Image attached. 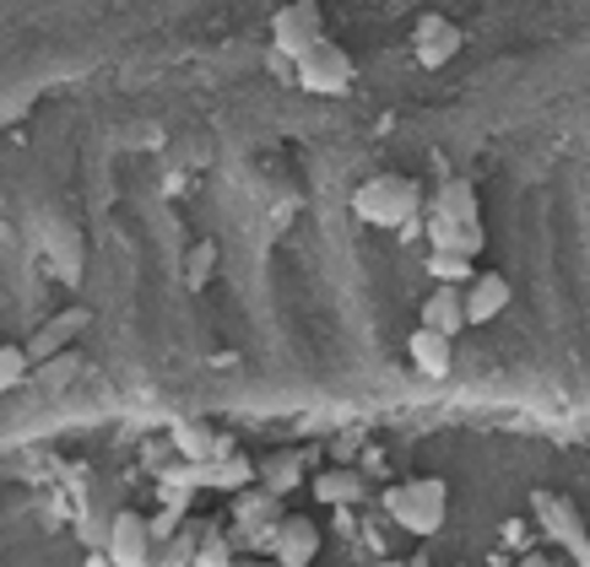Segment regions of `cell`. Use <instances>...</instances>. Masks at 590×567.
Segmentation results:
<instances>
[{
	"label": "cell",
	"instance_id": "cell-1",
	"mask_svg": "<svg viewBox=\"0 0 590 567\" xmlns=\"http://www.w3.org/2000/svg\"><path fill=\"white\" fill-rule=\"evenodd\" d=\"M380 503L407 535L428 540V535H439L444 514H450V486L439 482V476H422V482H407V486H384Z\"/></svg>",
	"mask_w": 590,
	"mask_h": 567
},
{
	"label": "cell",
	"instance_id": "cell-2",
	"mask_svg": "<svg viewBox=\"0 0 590 567\" xmlns=\"http://www.w3.org/2000/svg\"><path fill=\"white\" fill-rule=\"evenodd\" d=\"M418 205H422V190L407 173H380V179H369V184L352 190V211L369 227H407L418 216Z\"/></svg>",
	"mask_w": 590,
	"mask_h": 567
},
{
	"label": "cell",
	"instance_id": "cell-3",
	"mask_svg": "<svg viewBox=\"0 0 590 567\" xmlns=\"http://www.w3.org/2000/svg\"><path fill=\"white\" fill-rule=\"evenodd\" d=\"M326 39V17H320V0H288L277 17H271V49L282 60H303L314 43Z\"/></svg>",
	"mask_w": 590,
	"mask_h": 567
},
{
	"label": "cell",
	"instance_id": "cell-4",
	"mask_svg": "<svg viewBox=\"0 0 590 567\" xmlns=\"http://www.w3.org/2000/svg\"><path fill=\"white\" fill-rule=\"evenodd\" d=\"M293 81L303 87V92H314V98H341V92L352 87V54H347L341 43L320 39L293 65Z\"/></svg>",
	"mask_w": 590,
	"mask_h": 567
},
{
	"label": "cell",
	"instance_id": "cell-5",
	"mask_svg": "<svg viewBox=\"0 0 590 567\" xmlns=\"http://www.w3.org/2000/svg\"><path fill=\"white\" fill-rule=\"evenodd\" d=\"M531 503H537V519H542V529H548L552 540L569 546V557L580 567H590V535H586V525H580V514H574V503L558 497V492H537Z\"/></svg>",
	"mask_w": 590,
	"mask_h": 567
},
{
	"label": "cell",
	"instance_id": "cell-6",
	"mask_svg": "<svg viewBox=\"0 0 590 567\" xmlns=\"http://www.w3.org/2000/svg\"><path fill=\"white\" fill-rule=\"evenodd\" d=\"M103 557L114 567H152V535H147V519H141L136 508H120V514L109 519Z\"/></svg>",
	"mask_w": 590,
	"mask_h": 567
},
{
	"label": "cell",
	"instance_id": "cell-7",
	"mask_svg": "<svg viewBox=\"0 0 590 567\" xmlns=\"http://www.w3.org/2000/svg\"><path fill=\"white\" fill-rule=\"evenodd\" d=\"M320 459V448L303 444V448H277V454H266L260 465H254V476H260V486L271 492V497H288V492H298L303 486V476H309V465Z\"/></svg>",
	"mask_w": 590,
	"mask_h": 567
},
{
	"label": "cell",
	"instance_id": "cell-8",
	"mask_svg": "<svg viewBox=\"0 0 590 567\" xmlns=\"http://www.w3.org/2000/svg\"><path fill=\"white\" fill-rule=\"evenodd\" d=\"M412 49H418L422 65L433 71V65H444V60L461 54V28L450 17H439V11H422L418 28H412Z\"/></svg>",
	"mask_w": 590,
	"mask_h": 567
},
{
	"label": "cell",
	"instance_id": "cell-9",
	"mask_svg": "<svg viewBox=\"0 0 590 567\" xmlns=\"http://www.w3.org/2000/svg\"><path fill=\"white\" fill-rule=\"evenodd\" d=\"M320 557V529L314 519H303V514H282V525H277V546H271V563L277 567H309Z\"/></svg>",
	"mask_w": 590,
	"mask_h": 567
},
{
	"label": "cell",
	"instance_id": "cell-10",
	"mask_svg": "<svg viewBox=\"0 0 590 567\" xmlns=\"http://www.w3.org/2000/svg\"><path fill=\"white\" fill-rule=\"evenodd\" d=\"M509 297H514V286L499 276V271H482L477 282L461 292V303H466V324H488V320H499L509 308Z\"/></svg>",
	"mask_w": 590,
	"mask_h": 567
},
{
	"label": "cell",
	"instance_id": "cell-11",
	"mask_svg": "<svg viewBox=\"0 0 590 567\" xmlns=\"http://www.w3.org/2000/svg\"><path fill=\"white\" fill-rule=\"evenodd\" d=\"M407 357L418 367L422 378H450V363H456V346H450V335H439V330H412V341H407Z\"/></svg>",
	"mask_w": 590,
	"mask_h": 567
},
{
	"label": "cell",
	"instance_id": "cell-12",
	"mask_svg": "<svg viewBox=\"0 0 590 567\" xmlns=\"http://www.w3.org/2000/svg\"><path fill=\"white\" fill-rule=\"evenodd\" d=\"M77 330H87V308H66V314H54V320L28 341V363L39 367V363H49V357H60V352L71 346V335H77Z\"/></svg>",
	"mask_w": 590,
	"mask_h": 567
},
{
	"label": "cell",
	"instance_id": "cell-13",
	"mask_svg": "<svg viewBox=\"0 0 590 567\" xmlns=\"http://www.w3.org/2000/svg\"><path fill=\"white\" fill-rule=\"evenodd\" d=\"M466 286H433L428 303H422V330H439V335H461L466 330V303H461Z\"/></svg>",
	"mask_w": 590,
	"mask_h": 567
},
{
	"label": "cell",
	"instance_id": "cell-14",
	"mask_svg": "<svg viewBox=\"0 0 590 567\" xmlns=\"http://www.w3.org/2000/svg\"><path fill=\"white\" fill-rule=\"evenodd\" d=\"M282 497H271L266 486H244V492H233V525L239 529H271L282 525Z\"/></svg>",
	"mask_w": 590,
	"mask_h": 567
},
{
	"label": "cell",
	"instance_id": "cell-15",
	"mask_svg": "<svg viewBox=\"0 0 590 567\" xmlns=\"http://www.w3.org/2000/svg\"><path fill=\"white\" fill-rule=\"evenodd\" d=\"M428 216L433 222H477V190H471V179H444L439 195L428 201Z\"/></svg>",
	"mask_w": 590,
	"mask_h": 567
},
{
	"label": "cell",
	"instance_id": "cell-16",
	"mask_svg": "<svg viewBox=\"0 0 590 567\" xmlns=\"http://www.w3.org/2000/svg\"><path fill=\"white\" fill-rule=\"evenodd\" d=\"M428 243H433L439 254L477 260V254H482V222H433V216H428Z\"/></svg>",
	"mask_w": 590,
	"mask_h": 567
},
{
	"label": "cell",
	"instance_id": "cell-17",
	"mask_svg": "<svg viewBox=\"0 0 590 567\" xmlns=\"http://www.w3.org/2000/svg\"><path fill=\"white\" fill-rule=\"evenodd\" d=\"M363 470H352V465H331V470H320L314 476V497L320 503H331V508H341V503H363Z\"/></svg>",
	"mask_w": 590,
	"mask_h": 567
},
{
	"label": "cell",
	"instance_id": "cell-18",
	"mask_svg": "<svg viewBox=\"0 0 590 567\" xmlns=\"http://www.w3.org/2000/svg\"><path fill=\"white\" fill-rule=\"evenodd\" d=\"M254 482V465L250 459H201V486H222V492H244Z\"/></svg>",
	"mask_w": 590,
	"mask_h": 567
},
{
	"label": "cell",
	"instance_id": "cell-19",
	"mask_svg": "<svg viewBox=\"0 0 590 567\" xmlns=\"http://www.w3.org/2000/svg\"><path fill=\"white\" fill-rule=\"evenodd\" d=\"M428 276L439 286H471L477 282V271H471L466 254H439V249H428Z\"/></svg>",
	"mask_w": 590,
	"mask_h": 567
},
{
	"label": "cell",
	"instance_id": "cell-20",
	"mask_svg": "<svg viewBox=\"0 0 590 567\" xmlns=\"http://www.w3.org/2000/svg\"><path fill=\"white\" fill-rule=\"evenodd\" d=\"M33 378V363H28V346H0V395H11L17 384H28Z\"/></svg>",
	"mask_w": 590,
	"mask_h": 567
},
{
	"label": "cell",
	"instance_id": "cell-21",
	"mask_svg": "<svg viewBox=\"0 0 590 567\" xmlns=\"http://www.w3.org/2000/svg\"><path fill=\"white\" fill-rule=\"evenodd\" d=\"M77 373H82V357H77V352H60V357H49V363L33 367V378H39L43 389H54V395H60Z\"/></svg>",
	"mask_w": 590,
	"mask_h": 567
},
{
	"label": "cell",
	"instance_id": "cell-22",
	"mask_svg": "<svg viewBox=\"0 0 590 567\" xmlns=\"http://www.w3.org/2000/svg\"><path fill=\"white\" fill-rule=\"evenodd\" d=\"M190 567H239L233 563V540H222L217 529H207L201 535V546H196V563Z\"/></svg>",
	"mask_w": 590,
	"mask_h": 567
},
{
	"label": "cell",
	"instance_id": "cell-23",
	"mask_svg": "<svg viewBox=\"0 0 590 567\" xmlns=\"http://www.w3.org/2000/svg\"><path fill=\"white\" fill-rule=\"evenodd\" d=\"M211 271H217V249H211V243H196L190 260H184V286H201Z\"/></svg>",
	"mask_w": 590,
	"mask_h": 567
},
{
	"label": "cell",
	"instance_id": "cell-24",
	"mask_svg": "<svg viewBox=\"0 0 590 567\" xmlns=\"http://www.w3.org/2000/svg\"><path fill=\"white\" fill-rule=\"evenodd\" d=\"M363 444V433H347V438H337V444H331V454H337V465H347V459H352V448Z\"/></svg>",
	"mask_w": 590,
	"mask_h": 567
},
{
	"label": "cell",
	"instance_id": "cell-25",
	"mask_svg": "<svg viewBox=\"0 0 590 567\" xmlns=\"http://www.w3.org/2000/svg\"><path fill=\"white\" fill-rule=\"evenodd\" d=\"M514 567H552V563H548V557H542V551H526V557H520V563H514Z\"/></svg>",
	"mask_w": 590,
	"mask_h": 567
}]
</instances>
